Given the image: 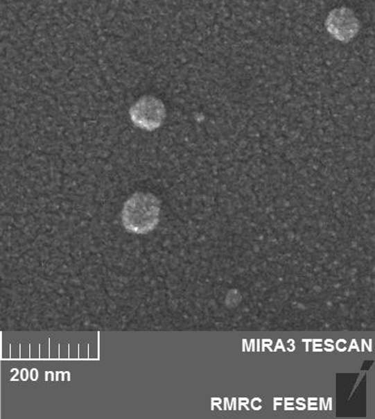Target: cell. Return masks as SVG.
Here are the masks:
<instances>
[{
	"label": "cell",
	"mask_w": 375,
	"mask_h": 419,
	"mask_svg": "<svg viewBox=\"0 0 375 419\" xmlns=\"http://www.w3.org/2000/svg\"><path fill=\"white\" fill-rule=\"evenodd\" d=\"M161 203L149 193H135L124 203L123 223L124 228L137 234L152 231L159 221Z\"/></svg>",
	"instance_id": "1"
},
{
	"label": "cell",
	"mask_w": 375,
	"mask_h": 419,
	"mask_svg": "<svg viewBox=\"0 0 375 419\" xmlns=\"http://www.w3.org/2000/svg\"><path fill=\"white\" fill-rule=\"evenodd\" d=\"M166 116L164 103L154 96H144L130 110L131 121L145 130L152 131L161 128Z\"/></svg>",
	"instance_id": "2"
},
{
	"label": "cell",
	"mask_w": 375,
	"mask_h": 419,
	"mask_svg": "<svg viewBox=\"0 0 375 419\" xmlns=\"http://www.w3.org/2000/svg\"><path fill=\"white\" fill-rule=\"evenodd\" d=\"M326 27L327 32L339 42H347L359 33L360 21L351 9L339 7L329 12Z\"/></svg>",
	"instance_id": "3"
}]
</instances>
